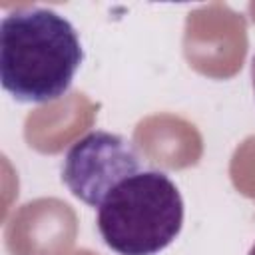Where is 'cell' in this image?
<instances>
[{
	"mask_svg": "<svg viewBox=\"0 0 255 255\" xmlns=\"http://www.w3.org/2000/svg\"><path fill=\"white\" fill-rule=\"evenodd\" d=\"M84 62L78 30L52 8L26 6L0 22V82L20 104L60 100Z\"/></svg>",
	"mask_w": 255,
	"mask_h": 255,
	"instance_id": "cell-1",
	"label": "cell"
},
{
	"mask_svg": "<svg viewBox=\"0 0 255 255\" xmlns=\"http://www.w3.org/2000/svg\"><path fill=\"white\" fill-rule=\"evenodd\" d=\"M247 255H255V243L251 245V249H249V253H247Z\"/></svg>",
	"mask_w": 255,
	"mask_h": 255,
	"instance_id": "cell-5",
	"label": "cell"
},
{
	"mask_svg": "<svg viewBox=\"0 0 255 255\" xmlns=\"http://www.w3.org/2000/svg\"><path fill=\"white\" fill-rule=\"evenodd\" d=\"M183 197L171 177L141 169L122 179L100 203L96 225L118 255H157L183 227Z\"/></svg>",
	"mask_w": 255,
	"mask_h": 255,
	"instance_id": "cell-2",
	"label": "cell"
},
{
	"mask_svg": "<svg viewBox=\"0 0 255 255\" xmlns=\"http://www.w3.org/2000/svg\"><path fill=\"white\" fill-rule=\"evenodd\" d=\"M251 84H253V92H255V56L251 58Z\"/></svg>",
	"mask_w": 255,
	"mask_h": 255,
	"instance_id": "cell-4",
	"label": "cell"
},
{
	"mask_svg": "<svg viewBox=\"0 0 255 255\" xmlns=\"http://www.w3.org/2000/svg\"><path fill=\"white\" fill-rule=\"evenodd\" d=\"M137 171H141V157L135 145L120 133L96 129L66 151L62 181L76 199L98 209L122 179Z\"/></svg>",
	"mask_w": 255,
	"mask_h": 255,
	"instance_id": "cell-3",
	"label": "cell"
}]
</instances>
